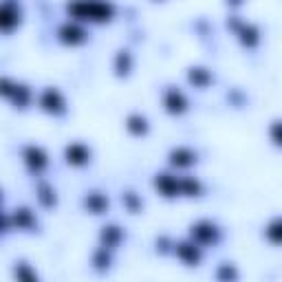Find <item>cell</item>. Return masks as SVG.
Returning a JSON list of instances; mask_svg holds the SVG:
<instances>
[{
  "instance_id": "4fadbf2b",
  "label": "cell",
  "mask_w": 282,
  "mask_h": 282,
  "mask_svg": "<svg viewBox=\"0 0 282 282\" xmlns=\"http://www.w3.org/2000/svg\"><path fill=\"white\" fill-rule=\"evenodd\" d=\"M106 198L104 196H99V194H91L86 198V207L91 209V211H95V214H99V211H104V207H106Z\"/></svg>"
},
{
  "instance_id": "ac0fdd59",
  "label": "cell",
  "mask_w": 282,
  "mask_h": 282,
  "mask_svg": "<svg viewBox=\"0 0 282 282\" xmlns=\"http://www.w3.org/2000/svg\"><path fill=\"white\" fill-rule=\"evenodd\" d=\"M240 33H242V40L249 42V44L258 40V33H256V29H254V27H245V29L240 31Z\"/></svg>"
},
{
  "instance_id": "8992f818",
  "label": "cell",
  "mask_w": 282,
  "mask_h": 282,
  "mask_svg": "<svg viewBox=\"0 0 282 282\" xmlns=\"http://www.w3.org/2000/svg\"><path fill=\"white\" fill-rule=\"evenodd\" d=\"M165 106H168L170 113H181V111H185L188 101H185V97L177 88H172V91H168V95H165Z\"/></svg>"
},
{
  "instance_id": "e0dca14e",
  "label": "cell",
  "mask_w": 282,
  "mask_h": 282,
  "mask_svg": "<svg viewBox=\"0 0 282 282\" xmlns=\"http://www.w3.org/2000/svg\"><path fill=\"white\" fill-rule=\"evenodd\" d=\"M271 139L278 146H282V121H275V124L271 126Z\"/></svg>"
},
{
  "instance_id": "9a60e30c",
  "label": "cell",
  "mask_w": 282,
  "mask_h": 282,
  "mask_svg": "<svg viewBox=\"0 0 282 282\" xmlns=\"http://www.w3.org/2000/svg\"><path fill=\"white\" fill-rule=\"evenodd\" d=\"M181 192H183V194H196V192H198V183L194 181V179H183V181H181Z\"/></svg>"
},
{
  "instance_id": "44dd1931",
  "label": "cell",
  "mask_w": 282,
  "mask_h": 282,
  "mask_svg": "<svg viewBox=\"0 0 282 282\" xmlns=\"http://www.w3.org/2000/svg\"><path fill=\"white\" fill-rule=\"evenodd\" d=\"M219 278H236V271L232 267H223L219 271Z\"/></svg>"
},
{
  "instance_id": "5bb4252c",
  "label": "cell",
  "mask_w": 282,
  "mask_h": 282,
  "mask_svg": "<svg viewBox=\"0 0 282 282\" xmlns=\"http://www.w3.org/2000/svg\"><path fill=\"white\" fill-rule=\"evenodd\" d=\"M146 128H148V124H146V119L139 117V115H132V117L128 119V130L134 134H144Z\"/></svg>"
},
{
  "instance_id": "8fae6325",
  "label": "cell",
  "mask_w": 282,
  "mask_h": 282,
  "mask_svg": "<svg viewBox=\"0 0 282 282\" xmlns=\"http://www.w3.org/2000/svg\"><path fill=\"white\" fill-rule=\"evenodd\" d=\"M267 238L275 245H282V219L271 221V225L267 227Z\"/></svg>"
},
{
  "instance_id": "9c48e42d",
  "label": "cell",
  "mask_w": 282,
  "mask_h": 282,
  "mask_svg": "<svg viewBox=\"0 0 282 282\" xmlns=\"http://www.w3.org/2000/svg\"><path fill=\"white\" fill-rule=\"evenodd\" d=\"M60 38L64 42H70V44H78L84 40V31H82L78 24H64L60 29Z\"/></svg>"
},
{
  "instance_id": "277c9868",
  "label": "cell",
  "mask_w": 282,
  "mask_h": 282,
  "mask_svg": "<svg viewBox=\"0 0 282 282\" xmlns=\"http://www.w3.org/2000/svg\"><path fill=\"white\" fill-rule=\"evenodd\" d=\"M88 157H91V152H88L84 146H80V144H73V146H68V148H66V159H68V163L82 165V163L88 161Z\"/></svg>"
},
{
  "instance_id": "7c38bea8",
  "label": "cell",
  "mask_w": 282,
  "mask_h": 282,
  "mask_svg": "<svg viewBox=\"0 0 282 282\" xmlns=\"http://www.w3.org/2000/svg\"><path fill=\"white\" fill-rule=\"evenodd\" d=\"M194 155H192L190 150H185V148H179L172 152V163L174 165H190V163H194Z\"/></svg>"
},
{
  "instance_id": "ba28073f",
  "label": "cell",
  "mask_w": 282,
  "mask_h": 282,
  "mask_svg": "<svg viewBox=\"0 0 282 282\" xmlns=\"http://www.w3.org/2000/svg\"><path fill=\"white\" fill-rule=\"evenodd\" d=\"M24 159H27V163L31 168L36 170H42L44 165H47V157H44V152L40 148H36V146H31V148L24 150Z\"/></svg>"
},
{
  "instance_id": "52a82bcc",
  "label": "cell",
  "mask_w": 282,
  "mask_h": 282,
  "mask_svg": "<svg viewBox=\"0 0 282 282\" xmlns=\"http://www.w3.org/2000/svg\"><path fill=\"white\" fill-rule=\"evenodd\" d=\"M157 188L163 192L165 196H174L177 192H181V183L177 181L174 177H168V174H161L157 179Z\"/></svg>"
},
{
  "instance_id": "ffe728a7",
  "label": "cell",
  "mask_w": 282,
  "mask_h": 282,
  "mask_svg": "<svg viewBox=\"0 0 282 282\" xmlns=\"http://www.w3.org/2000/svg\"><path fill=\"white\" fill-rule=\"evenodd\" d=\"M104 238H108L111 242L108 245H113V242H117V238H119V232H117V227H108L106 232H104Z\"/></svg>"
},
{
  "instance_id": "3957f363",
  "label": "cell",
  "mask_w": 282,
  "mask_h": 282,
  "mask_svg": "<svg viewBox=\"0 0 282 282\" xmlns=\"http://www.w3.org/2000/svg\"><path fill=\"white\" fill-rule=\"evenodd\" d=\"M177 254H179V258L185 260L188 265H196L198 258H201V252H198V247L194 242H181V245L177 247Z\"/></svg>"
},
{
  "instance_id": "30bf717a",
  "label": "cell",
  "mask_w": 282,
  "mask_h": 282,
  "mask_svg": "<svg viewBox=\"0 0 282 282\" xmlns=\"http://www.w3.org/2000/svg\"><path fill=\"white\" fill-rule=\"evenodd\" d=\"M16 22H18V11L14 9V5H11V3H5V7H3V18H0V24H3V29H5V31H11Z\"/></svg>"
},
{
  "instance_id": "7a4b0ae2",
  "label": "cell",
  "mask_w": 282,
  "mask_h": 282,
  "mask_svg": "<svg viewBox=\"0 0 282 282\" xmlns=\"http://www.w3.org/2000/svg\"><path fill=\"white\" fill-rule=\"evenodd\" d=\"M214 236H216V229H214V225H209V223H198V225L192 227V238L196 242H201V245L211 242Z\"/></svg>"
},
{
  "instance_id": "2e32d148",
  "label": "cell",
  "mask_w": 282,
  "mask_h": 282,
  "mask_svg": "<svg viewBox=\"0 0 282 282\" xmlns=\"http://www.w3.org/2000/svg\"><path fill=\"white\" fill-rule=\"evenodd\" d=\"M190 80H192V82H196V84H205V82L209 80V75L205 73L203 68H194V70L190 73Z\"/></svg>"
},
{
  "instance_id": "6da1fadb",
  "label": "cell",
  "mask_w": 282,
  "mask_h": 282,
  "mask_svg": "<svg viewBox=\"0 0 282 282\" xmlns=\"http://www.w3.org/2000/svg\"><path fill=\"white\" fill-rule=\"evenodd\" d=\"M68 9L73 16L84 18V20H95V22L111 20L113 16V5L104 3V0H78Z\"/></svg>"
},
{
  "instance_id": "d6986e66",
  "label": "cell",
  "mask_w": 282,
  "mask_h": 282,
  "mask_svg": "<svg viewBox=\"0 0 282 282\" xmlns=\"http://www.w3.org/2000/svg\"><path fill=\"white\" fill-rule=\"evenodd\" d=\"M16 223H18V225H22V227L31 225V216H29V211H27V209H20V211H18Z\"/></svg>"
},
{
  "instance_id": "5b68a950",
  "label": "cell",
  "mask_w": 282,
  "mask_h": 282,
  "mask_svg": "<svg viewBox=\"0 0 282 282\" xmlns=\"http://www.w3.org/2000/svg\"><path fill=\"white\" fill-rule=\"evenodd\" d=\"M40 104L47 108V111H62V106H64V101H62V97H60V93L55 91V88H47L44 91V95H42V101Z\"/></svg>"
}]
</instances>
